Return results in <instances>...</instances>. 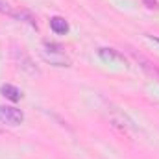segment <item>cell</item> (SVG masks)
I'll use <instances>...</instances> for the list:
<instances>
[{"instance_id": "obj_2", "label": "cell", "mask_w": 159, "mask_h": 159, "mask_svg": "<svg viewBox=\"0 0 159 159\" xmlns=\"http://www.w3.org/2000/svg\"><path fill=\"white\" fill-rule=\"evenodd\" d=\"M13 57H15V61H17V67L20 69V70H24V72H28L30 76H39L41 70L35 67V63L32 61V57L22 50V48H17V50H13Z\"/></svg>"}, {"instance_id": "obj_10", "label": "cell", "mask_w": 159, "mask_h": 159, "mask_svg": "<svg viewBox=\"0 0 159 159\" xmlns=\"http://www.w3.org/2000/svg\"><path fill=\"white\" fill-rule=\"evenodd\" d=\"M144 2L148 4V7H150V9H157V7H159V6H157V2H156V0H144Z\"/></svg>"}, {"instance_id": "obj_9", "label": "cell", "mask_w": 159, "mask_h": 159, "mask_svg": "<svg viewBox=\"0 0 159 159\" xmlns=\"http://www.w3.org/2000/svg\"><path fill=\"white\" fill-rule=\"evenodd\" d=\"M0 11H2V13H9V15H11V9H9V7H7V4H4L2 0H0Z\"/></svg>"}, {"instance_id": "obj_7", "label": "cell", "mask_w": 159, "mask_h": 159, "mask_svg": "<svg viewBox=\"0 0 159 159\" xmlns=\"http://www.w3.org/2000/svg\"><path fill=\"white\" fill-rule=\"evenodd\" d=\"M50 28H52L54 34L65 35V34L69 32V22H67L63 17H52V19H50Z\"/></svg>"}, {"instance_id": "obj_6", "label": "cell", "mask_w": 159, "mask_h": 159, "mask_svg": "<svg viewBox=\"0 0 159 159\" xmlns=\"http://www.w3.org/2000/svg\"><path fill=\"white\" fill-rule=\"evenodd\" d=\"M0 93H2V96H6V98H7V100H11V102H19V100L22 98L20 89H17V87H15V85H11V83L2 85V87H0Z\"/></svg>"}, {"instance_id": "obj_4", "label": "cell", "mask_w": 159, "mask_h": 159, "mask_svg": "<svg viewBox=\"0 0 159 159\" xmlns=\"http://www.w3.org/2000/svg\"><path fill=\"white\" fill-rule=\"evenodd\" d=\"M41 56H43L44 61H48V63L54 65V67H70V59H69L63 52H50V54H48L46 50H43Z\"/></svg>"}, {"instance_id": "obj_3", "label": "cell", "mask_w": 159, "mask_h": 159, "mask_svg": "<svg viewBox=\"0 0 159 159\" xmlns=\"http://www.w3.org/2000/svg\"><path fill=\"white\" fill-rule=\"evenodd\" d=\"M0 122L7 126H20L24 122V113L13 106H0Z\"/></svg>"}, {"instance_id": "obj_1", "label": "cell", "mask_w": 159, "mask_h": 159, "mask_svg": "<svg viewBox=\"0 0 159 159\" xmlns=\"http://www.w3.org/2000/svg\"><path fill=\"white\" fill-rule=\"evenodd\" d=\"M109 122L113 124V128H117L119 131H122L124 135H128L131 139L139 133V129L133 124V120L129 119L128 115H124L122 111H119V109H111L109 111Z\"/></svg>"}, {"instance_id": "obj_5", "label": "cell", "mask_w": 159, "mask_h": 159, "mask_svg": "<svg viewBox=\"0 0 159 159\" xmlns=\"http://www.w3.org/2000/svg\"><path fill=\"white\" fill-rule=\"evenodd\" d=\"M98 56H100V59L109 61V63H113V61L124 63V56L120 54L119 50H115V48H98Z\"/></svg>"}, {"instance_id": "obj_8", "label": "cell", "mask_w": 159, "mask_h": 159, "mask_svg": "<svg viewBox=\"0 0 159 159\" xmlns=\"http://www.w3.org/2000/svg\"><path fill=\"white\" fill-rule=\"evenodd\" d=\"M11 15H13L15 19H19V20L28 22L32 28H35V30H37V22H35V19H34V15H32V13H28V11H11Z\"/></svg>"}]
</instances>
